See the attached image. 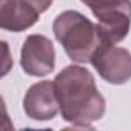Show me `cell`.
<instances>
[{"instance_id": "obj_1", "label": "cell", "mask_w": 131, "mask_h": 131, "mask_svg": "<svg viewBox=\"0 0 131 131\" xmlns=\"http://www.w3.org/2000/svg\"><path fill=\"white\" fill-rule=\"evenodd\" d=\"M63 120L74 128H93L106 110L105 97L96 86L91 71L80 65H68L54 79Z\"/></svg>"}, {"instance_id": "obj_2", "label": "cell", "mask_w": 131, "mask_h": 131, "mask_svg": "<svg viewBox=\"0 0 131 131\" xmlns=\"http://www.w3.org/2000/svg\"><path fill=\"white\" fill-rule=\"evenodd\" d=\"M52 32L67 56L76 63H91L96 51L105 45L99 26L79 11H63L54 19Z\"/></svg>"}, {"instance_id": "obj_3", "label": "cell", "mask_w": 131, "mask_h": 131, "mask_svg": "<svg viewBox=\"0 0 131 131\" xmlns=\"http://www.w3.org/2000/svg\"><path fill=\"white\" fill-rule=\"evenodd\" d=\"M94 17L105 43L122 42L131 26V0H80Z\"/></svg>"}, {"instance_id": "obj_4", "label": "cell", "mask_w": 131, "mask_h": 131, "mask_svg": "<svg viewBox=\"0 0 131 131\" xmlns=\"http://www.w3.org/2000/svg\"><path fill=\"white\" fill-rule=\"evenodd\" d=\"M91 65L111 85H123L131 79V52L126 48L105 43L93 56Z\"/></svg>"}, {"instance_id": "obj_5", "label": "cell", "mask_w": 131, "mask_h": 131, "mask_svg": "<svg viewBox=\"0 0 131 131\" xmlns=\"http://www.w3.org/2000/svg\"><path fill=\"white\" fill-rule=\"evenodd\" d=\"M20 67L32 77H43L54 71L56 49L52 42L42 34H31L20 49Z\"/></svg>"}, {"instance_id": "obj_6", "label": "cell", "mask_w": 131, "mask_h": 131, "mask_svg": "<svg viewBox=\"0 0 131 131\" xmlns=\"http://www.w3.org/2000/svg\"><path fill=\"white\" fill-rule=\"evenodd\" d=\"M60 110L54 80H42L31 85L23 99L25 114L36 122H46L57 116Z\"/></svg>"}, {"instance_id": "obj_7", "label": "cell", "mask_w": 131, "mask_h": 131, "mask_svg": "<svg viewBox=\"0 0 131 131\" xmlns=\"http://www.w3.org/2000/svg\"><path fill=\"white\" fill-rule=\"evenodd\" d=\"M40 13L25 0H0V28L22 32L37 23Z\"/></svg>"}, {"instance_id": "obj_8", "label": "cell", "mask_w": 131, "mask_h": 131, "mask_svg": "<svg viewBox=\"0 0 131 131\" xmlns=\"http://www.w3.org/2000/svg\"><path fill=\"white\" fill-rule=\"evenodd\" d=\"M25 2H26L28 5H31L34 9H37V11L42 14V13H45V11L52 5L54 0H25Z\"/></svg>"}]
</instances>
